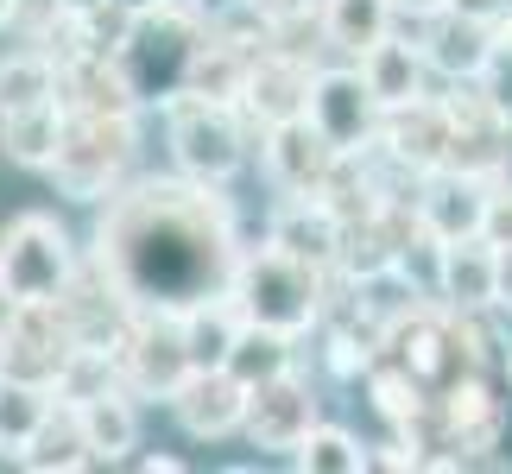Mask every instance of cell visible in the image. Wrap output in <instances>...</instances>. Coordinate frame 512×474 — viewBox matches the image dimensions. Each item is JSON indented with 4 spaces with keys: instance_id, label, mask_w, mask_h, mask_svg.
<instances>
[{
    "instance_id": "cell-17",
    "label": "cell",
    "mask_w": 512,
    "mask_h": 474,
    "mask_svg": "<svg viewBox=\"0 0 512 474\" xmlns=\"http://www.w3.org/2000/svg\"><path fill=\"white\" fill-rule=\"evenodd\" d=\"M494 272L500 253L487 234H468V241H443V272H437V298L462 316H481L494 304Z\"/></svg>"
},
{
    "instance_id": "cell-29",
    "label": "cell",
    "mask_w": 512,
    "mask_h": 474,
    "mask_svg": "<svg viewBox=\"0 0 512 474\" xmlns=\"http://www.w3.org/2000/svg\"><path fill=\"white\" fill-rule=\"evenodd\" d=\"M241 7H253V19H260L266 32H285V26H298V19H310V0H241Z\"/></svg>"
},
{
    "instance_id": "cell-15",
    "label": "cell",
    "mask_w": 512,
    "mask_h": 474,
    "mask_svg": "<svg viewBox=\"0 0 512 474\" xmlns=\"http://www.w3.org/2000/svg\"><path fill=\"white\" fill-rule=\"evenodd\" d=\"M234 108H247L260 127H285L298 121V114L310 108V70L298 64V57H260L253 64L247 57V76H241V95H234Z\"/></svg>"
},
{
    "instance_id": "cell-19",
    "label": "cell",
    "mask_w": 512,
    "mask_h": 474,
    "mask_svg": "<svg viewBox=\"0 0 512 474\" xmlns=\"http://www.w3.org/2000/svg\"><path fill=\"white\" fill-rule=\"evenodd\" d=\"M392 19H399V7H392V0H323L317 26H323V38H329L342 57H354V64H361V57L392 32Z\"/></svg>"
},
{
    "instance_id": "cell-26",
    "label": "cell",
    "mask_w": 512,
    "mask_h": 474,
    "mask_svg": "<svg viewBox=\"0 0 512 474\" xmlns=\"http://www.w3.org/2000/svg\"><path fill=\"white\" fill-rule=\"evenodd\" d=\"M222 367L241 373L247 386H260V380H272V373L291 367V335L285 329H266V323H241V335H234V348H228Z\"/></svg>"
},
{
    "instance_id": "cell-4",
    "label": "cell",
    "mask_w": 512,
    "mask_h": 474,
    "mask_svg": "<svg viewBox=\"0 0 512 474\" xmlns=\"http://www.w3.org/2000/svg\"><path fill=\"white\" fill-rule=\"evenodd\" d=\"M76 272H83V260H76L57 215L32 209V215H13L0 228V279H7V291L19 304H57L76 285Z\"/></svg>"
},
{
    "instance_id": "cell-34",
    "label": "cell",
    "mask_w": 512,
    "mask_h": 474,
    "mask_svg": "<svg viewBox=\"0 0 512 474\" xmlns=\"http://www.w3.org/2000/svg\"><path fill=\"white\" fill-rule=\"evenodd\" d=\"M13 316H19V298H13V291H7V279H0V335L13 329Z\"/></svg>"
},
{
    "instance_id": "cell-3",
    "label": "cell",
    "mask_w": 512,
    "mask_h": 474,
    "mask_svg": "<svg viewBox=\"0 0 512 474\" xmlns=\"http://www.w3.org/2000/svg\"><path fill=\"white\" fill-rule=\"evenodd\" d=\"M133 114H83V108H64V140H57V158H51V184L70 196V203H102L114 190V177L127 171L133 158Z\"/></svg>"
},
{
    "instance_id": "cell-22",
    "label": "cell",
    "mask_w": 512,
    "mask_h": 474,
    "mask_svg": "<svg viewBox=\"0 0 512 474\" xmlns=\"http://www.w3.org/2000/svg\"><path fill=\"white\" fill-rule=\"evenodd\" d=\"M424 45H399V38H380L367 57H361V76H367V89L380 95L386 108H399V102H411V95H424Z\"/></svg>"
},
{
    "instance_id": "cell-9",
    "label": "cell",
    "mask_w": 512,
    "mask_h": 474,
    "mask_svg": "<svg viewBox=\"0 0 512 474\" xmlns=\"http://www.w3.org/2000/svg\"><path fill=\"white\" fill-rule=\"evenodd\" d=\"M310 424H317V392L298 367L272 373L247 392V437L253 449H272V456H298V443L310 437Z\"/></svg>"
},
{
    "instance_id": "cell-16",
    "label": "cell",
    "mask_w": 512,
    "mask_h": 474,
    "mask_svg": "<svg viewBox=\"0 0 512 474\" xmlns=\"http://www.w3.org/2000/svg\"><path fill=\"white\" fill-rule=\"evenodd\" d=\"M500 38L487 19H468V13H430V38H424V57L430 70H443L449 83H481V70L494 64Z\"/></svg>"
},
{
    "instance_id": "cell-18",
    "label": "cell",
    "mask_w": 512,
    "mask_h": 474,
    "mask_svg": "<svg viewBox=\"0 0 512 474\" xmlns=\"http://www.w3.org/2000/svg\"><path fill=\"white\" fill-rule=\"evenodd\" d=\"M76 418H83V437H89L95 462H121L127 449L140 443V411H133L127 386H108V392H95V399H83Z\"/></svg>"
},
{
    "instance_id": "cell-13",
    "label": "cell",
    "mask_w": 512,
    "mask_h": 474,
    "mask_svg": "<svg viewBox=\"0 0 512 474\" xmlns=\"http://www.w3.org/2000/svg\"><path fill=\"white\" fill-rule=\"evenodd\" d=\"M247 380L228 367H190V380L171 392V411L190 437H228L247 424Z\"/></svg>"
},
{
    "instance_id": "cell-14",
    "label": "cell",
    "mask_w": 512,
    "mask_h": 474,
    "mask_svg": "<svg viewBox=\"0 0 512 474\" xmlns=\"http://www.w3.org/2000/svg\"><path fill=\"white\" fill-rule=\"evenodd\" d=\"M481 215H487V177L475 171H424V196H418V228H430L437 241H468L481 234Z\"/></svg>"
},
{
    "instance_id": "cell-32",
    "label": "cell",
    "mask_w": 512,
    "mask_h": 474,
    "mask_svg": "<svg viewBox=\"0 0 512 474\" xmlns=\"http://www.w3.org/2000/svg\"><path fill=\"white\" fill-rule=\"evenodd\" d=\"M114 13H127V19H146V13H159V7H171V0H108Z\"/></svg>"
},
{
    "instance_id": "cell-25",
    "label": "cell",
    "mask_w": 512,
    "mask_h": 474,
    "mask_svg": "<svg viewBox=\"0 0 512 474\" xmlns=\"http://www.w3.org/2000/svg\"><path fill=\"white\" fill-rule=\"evenodd\" d=\"M45 411H51V386L19 380V373H0V443H7V449L26 456V443L38 437Z\"/></svg>"
},
{
    "instance_id": "cell-33",
    "label": "cell",
    "mask_w": 512,
    "mask_h": 474,
    "mask_svg": "<svg viewBox=\"0 0 512 474\" xmlns=\"http://www.w3.org/2000/svg\"><path fill=\"white\" fill-rule=\"evenodd\" d=\"M392 7H399V13H418V19H430V13H443L449 0H392Z\"/></svg>"
},
{
    "instance_id": "cell-37",
    "label": "cell",
    "mask_w": 512,
    "mask_h": 474,
    "mask_svg": "<svg viewBox=\"0 0 512 474\" xmlns=\"http://www.w3.org/2000/svg\"><path fill=\"white\" fill-rule=\"evenodd\" d=\"M506 380H512V354H506Z\"/></svg>"
},
{
    "instance_id": "cell-27",
    "label": "cell",
    "mask_w": 512,
    "mask_h": 474,
    "mask_svg": "<svg viewBox=\"0 0 512 474\" xmlns=\"http://www.w3.org/2000/svg\"><path fill=\"white\" fill-rule=\"evenodd\" d=\"M298 468L310 474H361L367 468V443L361 437H348L342 424H310V437L298 443Z\"/></svg>"
},
{
    "instance_id": "cell-1",
    "label": "cell",
    "mask_w": 512,
    "mask_h": 474,
    "mask_svg": "<svg viewBox=\"0 0 512 474\" xmlns=\"http://www.w3.org/2000/svg\"><path fill=\"white\" fill-rule=\"evenodd\" d=\"M95 266L121 298L140 304H190L228 285L234 272V222L215 184H171L146 177L127 196H108L95 228Z\"/></svg>"
},
{
    "instance_id": "cell-24",
    "label": "cell",
    "mask_w": 512,
    "mask_h": 474,
    "mask_svg": "<svg viewBox=\"0 0 512 474\" xmlns=\"http://www.w3.org/2000/svg\"><path fill=\"white\" fill-rule=\"evenodd\" d=\"M89 437H83V418H76V405H51L45 424H38V437L26 443V468L51 474V468H89Z\"/></svg>"
},
{
    "instance_id": "cell-36",
    "label": "cell",
    "mask_w": 512,
    "mask_h": 474,
    "mask_svg": "<svg viewBox=\"0 0 512 474\" xmlns=\"http://www.w3.org/2000/svg\"><path fill=\"white\" fill-rule=\"evenodd\" d=\"M19 19V0H0V26H13Z\"/></svg>"
},
{
    "instance_id": "cell-28",
    "label": "cell",
    "mask_w": 512,
    "mask_h": 474,
    "mask_svg": "<svg viewBox=\"0 0 512 474\" xmlns=\"http://www.w3.org/2000/svg\"><path fill=\"white\" fill-rule=\"evenodd\" d=\"M481 234L494 247H512V184H487V215H481Z\"/></svg>"
},
{
    "instance_id": "cell-20",
    "label": "cell",
    "mask_w": 512,
    "mask_h": 474,
    "mask_svg": "<svg viewBox=\"0 0 512 474\" xmlns=\"http://www.w3.org/2000/svg\"><path fill=\"white\" fill-rule=\"evenodd\" d=\"M64 140V102H38V108H13L0 114V152L26 171H45Z\"/></svg>"
},
{
    "instance_id": "cell-11",
    "label": "cell",
    "mask_w": 512,
    "mask_h": 474,
    "mask_svg": "<svg viewBox=\"0 0 512 474\" xmlns=\"http://www.w3.org/2000/svg\"><path fill=\"white\" fill-rule=\"evenodd\" d=\"M266 171L279 177L285 196H323L329 177L342 171V152L310 127V114H298L285 127H266Z\"/></svg>"
},
{
    "instance_id": "cell-31",
    "label": "cell",
    "mask_w": 512,
    "mask_h": 474,
    "mask_svg": "<svg viewBox=\"0 0 512 474\" xmlns=\"http://www.w3.org/2000/svg\"><path fill=\"white\" fill-rule=\"evenodd\" d=\"M449 13H468V19H487V26H494L506 13V0H449Z\"/></svg>"
},
{
    "instance_id": "cell-35",
    "label": "cell",
    "mask_w": 512,
    "mask_h": 474,
    "mask_svg": "<svg viewBox=\"0 0 512 474\" xmlns=\"http://www.w3.org/2000/svg\"><path fill=\"white\" fill-rule=\"evenodd\" d=\"M228 7H241V0H196V13H209V19H215V13H228Z\"/></svg>"
},
{
    "instance_id": "cell-10",
    "label": "cell",
    "mask_w": 512,
    "mask_h": 474,
    "mask_svg": "<svg viewBox=\"0 0 512 474\" xmlns=\"http://www.w3.org/2000/svg\"><path fill=\"white\" fill-rule=\"evenodd\" d=\"M70 348H76V329H70L64 304H19L13 329L0 335V373H19V380L51 386L57 373H64Z\"/></svg>"
},
{
    "instance_id": "cell-21",
    "label": "cell",
    "mask_w": 512,
    "mask_h": 474,
    "mask_svg": "<svg viewBox=\"0 0 512 474\" xmlns=\"http://www.w3.org/2000/svg\"><path fill=\"white\" fill-rule=\"evenodd\" d=\"M247 316L234 310L228 291H209V298H190L184 304V342H190V361L196 367H222L228 361V348H234V335H241Z\"/></svg>"
},
{
    "instance_id": "cell-12",
    "label": "cell",
    "mask_w": 512,
    "mask_h": 474,
    "mask_svg": "<svg viewBox=\"0 0 512 474\" xmlns=\"http://www.w3.org/2000/svg\"><path fill=\"white\" fill-rule=\"evenodd\" d=\"M380 140H386L392 158H399V165H411V171H443V165H449V146H456V114H449V102L411 95V102L386 108Z\"/></svg>"
},
{
    "instance_id": "cell-23",
    "label": "cell",
    "mask_w": 512,
    "mask_h": 474,
    "mask_svg": "<svg viewBox=\"0 0 512 474\" xmlns=\"http://www.w3.org/2000/svg\"><path fill=\"white\" fill-rule=\"evenodd\" d=\"M57 89H64V70H57V57H51L45 45L0 57V114H13V108H38V102H57Z\"/></svg>"
},
{
    "instance_id": "cell-6",
    "label": "cell",
    "mask_w": 512,
    "mask_h": 474,
    "mask_svg": "<svg viewBox=\"0 0 512 474\" xmlns=\"http://www.w3.org/2000/svg\"><path fill=\"white\" fill-rule=\"evenodd\" d=\"M121 361V386L140 399H171L190 380V342H184V304H140L133 310L127 335L114 342Z\"/></svg>"
},
{
    "instance_id": "cell-2",
    "label": "cell",
    "mask_w": 512,
    "mask_h": 474,
    "mask_svg": "<svg viewBox=\"0 0 512 474\" xmlns=\"http://www.w3.org/2000/svg\"><path fill=\"white\" fill-rule=\"evenodd\" d=\"M317 291H323L317 266L291 260V253L272 247V241L260 253H247V260H234V272H228L234 310H241L247 323H266V329H285V335H304L323 316Z\"/></svg>"
},
{
    "instance_id": "cell-7",
    "label": "cell",
    "mask_w": 512,
    "mask_h": 474,
    "mask_svg": "<svg viewBox=\"0 0 512 474\" xmlns=\"http://www.w3.org/2000/svg\"><path fill=\"white\" fill-rule=\"evenodd\" d=\"M171 152L177 171L196 177V184H228L247 158L241 121H234V102H215V95H171Z\"/></svg>"
},
{
    "instance_id": "cell-8",
    "label": "cell",
    "mask_w": 512,
    "mask_h": 474,
    "mask_svg": "<svg viewBox=\"0 0 512 474\" xmlns=\"http://www.w3.org/2000/svg\"><path fill=\"white\" fill-rule=\"evenodd\" d=\"M304 114H310V127H317L342 158H354V152H367L373 133H380L386 102L367 89L361 64H354V70H317V76H310V108Z\"/></svg>"
},
{
    "instance_id": "cell-30",
    "label": "cell",
    "mask_w": 512,
    "mask_h": 474,
    "mask_svg": "<svg viewBox=\"0 0 512 474\" xmlns=\"http://www.w3.org/2000/svg\"><path fill=\"white\" fill-rule=\"evenodd\" d=\"M500 253V272H494V304L512 310V247H494Z\"/></svg>"
},
{
    "instance_id": "cell-5",
    "label": "cell",
    "mask_w": 512,
    "mask_h": 474,
    "mask_svg": "<svg viewBox=\"0 0 512 474\" xmlns=\"http://www.w3.org/2000/svg\"><path fill=\"white\" fill-rule=\"evenodd\" d=\"M196 45H203L196 13H184V7L171 0V7H159V13L133 19L114 57H121V70H127V83H133V95H140V102H171V95L184 89V76H190Z\"/></svg>"
}]
</instances>
